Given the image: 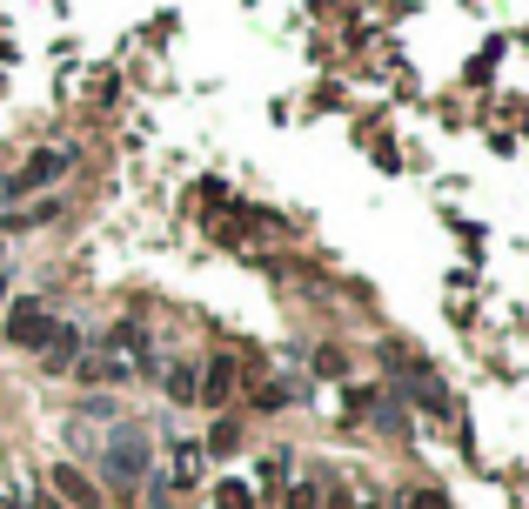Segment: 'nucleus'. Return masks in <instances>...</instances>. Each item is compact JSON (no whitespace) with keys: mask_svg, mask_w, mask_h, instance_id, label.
<instances>
[{"mask_svg":"<svg viewBox=\"0 0 529 509\" xmlns=\"http://www.w3.org/2000/svg\"><path fill=\"white\" fill-rule=\"evenodd\" d=\"M101 469H108V483H141V476H148V429L121 422L108 456H101Z\"/></svg>","mask_w":529,"mask_h":509,"instance_id":"obj_1","label":"nucleus"},{"mask_svg":"<svg viewBox=\"0 0 529 509\" xmlns=\"http://www.w3.org/2000/svg\"><path fill=\"white\" fill-rule=\"evenodd\" d=\"M47 335H54V315H47L34 295H21V302L7 309V342H14V349H34V355H41Z\"/></svg>","mask_w":529,"mask_h":509,"instance_id":"obj_2","label":"nucleus"},{"mask_svg":"<svg viewBox=\"0 0 529 509\" xmlns=\"http://www.w3.org/2000/svg\"><path fill=\"white\" fill-rule=\"evenodd\" d=\"M228 396H235V362H228V355H215V362H208V376L195 382V402H208V409H221Z\"/></svg>","mask_w":529,"mask_h":509,"instance_id":"obj_3","label":"nucleus"},{"mask_svg":"<svg viewBox=\"0 0 529 509\" xmlns=\"http://www.w3.org/2000/svg\"><path fill=\"white\" fill-rule=\"evenodd\" d=\"M41 349H47V355H41V369H54V376H61L67 362L81 355V329H67V322H54V335H47Z\"/></svg>","mask_w":529,"mask_h":509,"instance_id":"obj_4","label":"nucleus"},{"mask_svg":"<svg viewBox=\"0 0 529 509\" xmlns=\"http://www.w3.org/2000/svg\"><path fill=\"white\" fill-rule=\"evenodd\" d=\"M47 483L61 489V496H67L74 509H94V483H88V476H81L74 463H54V476H47Z\"/></svg>","mask_w":529,"mask_h":509,"instance_id":"obj_5","label":"nucleus"},{"mask_svg":"<svg viewBox=\"0 0 529 509\" xmlns=\"http://www.w3.org/2000/svg\"><path fill=\"white\" fill-rule=\"evenodd\" d=\"M208 449H215V456H235V449H242V429H235V422H215Z\"/></svg>","mask_w":529,"mask_h":509,"instance_id":"obj_6","label":"nucleus"},{"mask_svg":"<svg viewBox=\"0 0 529 509\" xmlns=\"http://www.w3.org/2000/svg\"><path fill=\"white\" fill-rule=\"evenodd\" d=\"M168 396L188 409V402H195V369H168Z\"/></svg>","mask_w":529,"mask_h":509,"instance_id":"obj_7","label":"nucleus"},{"mask_svg":"<svg viewBox=\"0 0 529 509\" xmlns=\"http://www.w3.org/2000/svg\"><path fill=\"white\" fill-rule=\"evenodd\" d=\"M215 503H221V509H255V496H248V483H221Z\"/></svg>","mask_w":529,"mask_h":509,"instance_id":"obj_8","label":"nucleus"},{"mask_svg":"<svg viewBox=\"0 0 529 509\" xmlns=\"http://www.w3.org/2000/svg\"><path fill=\"white\" fill-rule=\"evenodd\" d=\"M195 469H201L195 443H181V456H175V483H195Z\"/></svg>","mask_w":529,"mask_h":509,"instance_id":"obj_9","label":"nucleus"},{"mask_svg":"<svg viewBox=\"0 0 529 509\" xmlns=\"http://www.w3.org/2000/svg\"><path fill=\"white\" fill-rule=\"evenodd\" d=\"M402 509H449V503H442L436 489H409V496H402Z\"/></svg>","mask_w":529,"mask_h":509,"instance_id":"obj_10","label":"nucleus"},{"mask_svg":"<svg viewBox=\"0 0 529 509\" xmlns=\"http://www.w3.org/2000/svg\"><path fill=\"white\" fill-rule=\"evenodd\" d=\"M315 503H322V496H315V483H309V489H295V496H288V509H315Z\"/></svg>","mask_w":529,"mask_h":509,"instance_id":"obj_11","label":"nucleus"},{"mask_svg":"<svg viewBox=\"0 0 529 509\" xmlns=\"http://www.w3.org/2000/svg\"><path fill=\"white\" fill-rule=\"evenodd\" d=\"M34 509H61V503H54V496H47V489H34Z\"/></svg>","mask_w":529,"mask_h":509,"instance_id":"obj_12","label":"nucleus"},{"mask_svg":"<svg viewBox=\"0 0 529 509\" xmlns=\"http://www.w3.org/2000/svg\"><path fill=\"white\" fill-rule=\"evenodd\" d=\"M0 309H7V282H0Z\"/></svg>","mask_w":529,"mask_h":509,"instance_id":"obj_13","label":"nucleus"}]
</instances>
